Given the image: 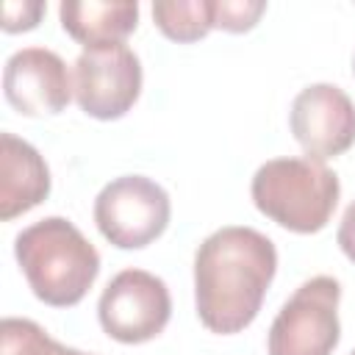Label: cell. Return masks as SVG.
I'll return each instance as SVG.
<instances>
[{
    "mask_svg": "<svg viewBox=\"0 0 355 355\" xmlns=\"http://www.w3.org/2000/svg\"><path fill=\"white\" fill-rule=\"evenodd\" d=\"M50 194V169L42 153L17 139L14 133L0 136V219L11 222L28 214Z\"/></svg>",
    "mask_w": 355,
    "mask_h": 355,
    "instance_id": "30bf717a",
    "label": "cell"
},
{
    "mask_svg": "<svg viewBox=\"0 0 355 355\" xmlns=\"http://www.w3.org/2000/svg\"><path fill=\"white\" fill-rule=\"evenodd\" d=\"M47 11V6L42 0H6L3 3V31L6 33H22V31H33L42 19V14Z\"/></svg>",
    "mask_w": 355,
    "mask_h": 355,
    "instance_id": "9a60e30c",
    "label": "cell"
},
{
    "mask_svg": "<svg viewBox=\"0 0 355 355\" xmlns=\"http://www.w3.org/2000/svg\"><path fill=\"white\" fill-rule=\"evenodd\" d=\"M0 355H92L58 344L31 319L6 316L0 322Z\"/></svg>",
    "mask_w": 355,
    "mask_h": 355,
    "instance_id": "4fadbf2b",
    "label": "cell"
},
{
    "mask_svg": "<svg viewBox=\"0 0 355 355\" xmlns=\"http://www.w3.org/2000/svg\"><path fill=\"white\" fill-rule=\"evenodd\" d=\"M72 89L83 114L103 122L119 119L141 94V61L125 42L89 47L75 58Z\"/></svg>",
    "mask_w": 355,
    "mask_h": 355,
    "instance_id": "52a82bcc",
    "label": "cell"
},
{
    "mask_svg": "<svg viewBox=\"0 0 355 355\" xmlns=\"http://www.w3.org/2000/svg\"><path fill=\"white\" fill-rule=\"evenodd\" d=\"M349 355H355V349H352V352H349Z\"/></svg>",
    "mask_w": 355,
    "mask_h": 355,
    "instance_id": "e0dca14e",
    "label": "cell"
},
{
    "mask_svg": "<svg viewBox=\"0 0 355 355\" xmlns=\"http://www.w3.org/2000/svg\"><path fill=\"white\" fill-rule=\"evenodd\" d=\"M3 94L22 116H55L69 105L75 89L69 69L55 50L22 47L6 61Z\"/></svg>",
    "mask_w": 355,
    "mask_h": 355,
    "instance_id": "9c48e42d",
    "label": "cell"
},
{
    "mask_svg": "<svg viewBox=\"0 0 355 355\" xmlns=\"http://www.w3.org/2000/svg\"><path fill=\"white\" fill-rule=\"evenodd\" d=\"M277 272V250L255 227L227 225L205 236L194 252V308L219 336L250 327Z\"/></svg>",
    "mask_w": 355,
    "mask_h": 355,
    "instance_id": "6da1fadb",
    "label": "cell"
},
{
    "mask_svg": "<svg viewBox=\"0 0 355 355\" xmlns=\"http://www.w3.org/2000/svg\"><path fill=\"white\" fill-rule=\"evenodd\" d=\"M288 125L305 158L324 164L355 144V103L336 83H311L294 97Z\"/></svg>",
    "mask_w": 355,
    "mask_h": 355,
    "instance_id": "ba28073f",
    "label": "cell"
},
{
    "mask_svg": "<svg viewBox=\"0 0 355 355\" xmlns=\"http://www.w3.org/2000/svg\"><path fill=\"white\" fill-rule=\"evenodd\" d=\"M266 11L263 0H214V28L227 33L252 31Z\"/></svg>",
    "mask_w": 355,
    "mask_h": 355,
    "instance_id": "5bb4252c",
    "label": "cell"
},
{
    "mask_svg": "<svg viewBox=\"0 0 355 355\" xmlns=\"http://www.w3.org/2000/svg\"><path fill=\"white\" fill-rule=\"evenodd\" d=\"M17 263L44 305H78L100 275V252L64 216H44L14 239Z\"/></svg>",
    "mask_w": 355,
    "mask_h": 355,
    "instance_id": "7a4b0ae2",
    "label": "cell"
},
{
    "mask_svg": "<svg viewBox=\"0 0 355 355\" xmlns=\"http://www.w3.org/2000/svg\"><path fill=\"white\" fill-rule=\"evenodd\" d=\"M153 19L172 42H200L214 28V0H158L153 3Z\"/></svg>",
    "mask_w": 355,
    "mask_h": 355,
    "instance_id": "7c38bea8",
    "label": "cell"
},
{
    "mask_svg": "<svg viewBox=\"0 0 355 355\" xmlns=\"http://www.w3.org/2000/svg\"><path fill=\"white\" fill-rule=\"evenodd\" d=\"M61 28L89 47L119 44L139 25L136 0H64L58 6Z\"/></svg>",
    "mask_w": 355,
    "mask_h": 355,
    "instance_id": "8fae6325",
    "label": "cell"
},
{
    "mask_svg": "<svg viewBox=\"0 0 355 355\" xmlns=\"http://www.w3.org/2000/svg\"><path fill=\"white\" fill-rule=\"evenodd\" d=\"M341 283L330 275L305 280L277 311L266 349L269 355H333L341 338Z\"/></svg>",
    "mask_w": 355,
    "mask_h": 355,
    "instance_id": "277c9868",
    "label": "cell"
},
{
    "mask_svg": "<svg viewBox=\"0 0 355 355\" xmlns=\"http://www.w3.org/2000/svg\"><path fill=\"white\" fill-rule=\"evenodd\" d=\"M172 316L166 283L147 269H122L108 280L97 302L100 327L119 344L153 341Z\"/></svg>",
    "mask_w": 355,
    "mask_h": 355,
    "instance_id": "8992f818",
    "label": "cell"
},
{
    "mask_svg": "<svg viewBox=\"0 0 355 355\" xmlns=\"http://www.w3.org/2000/svg\"><path fill=\"white\" fill-rule=\"evenodd\" d=\"M172 202L161 183L144 175H122L94 197V225L119 250L153 244L169 225Z\"/></svg>",
    "mask_w": 355,
    "mask_h": 355,
    "instance_id": "5b68a950",
    "label": "cell"
},
{
    "mask_svg": "<svg viewBox=\"0 0 355 355\" xmlns=\"http://www.w3.org/2000/svg\"><path fill=\"white\" fill-rule=\"evenodd\" d=\"M255 208L291 233H319L327 227L341 183L333 169L313 158H272L252 175Z\"/></svg>",
    "mask_w": 355,
    "mask_h": 355,
    "instance_id": "3957f363",
    "label": "cell"
},
{
    "mask_svg": "<svg viewBox=\"0 0 355 355\" xmlns=\"http://www.w3.org/2000/svg\"><path fill=\"white\" fill-rule=\"evenodd\" d=\"M336 241L341 247V252L355 263V200L347 205L341 222H338V233H336Z\"/></svg>",
    "mask_w": 355,
    "mask_h": 355,
    "instance_id": "2e32d148",
    "label": "cell"
}]
</instances>
